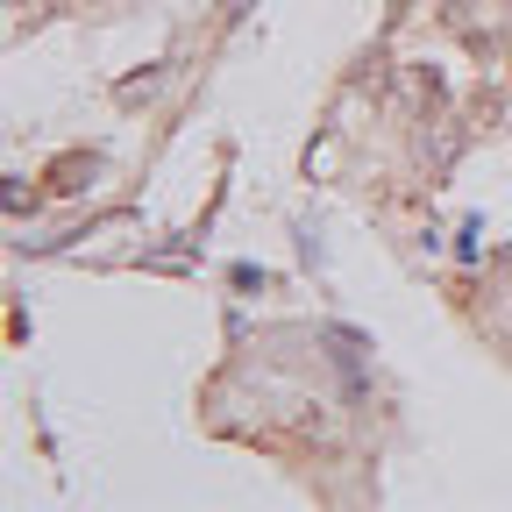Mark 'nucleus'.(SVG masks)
<instances>
[{"label": "nucleus", "mask_w": 512, "mask_h": 512, "mask_svg": "<svg viewBox=\"0 0 512 512\" xmlns=\"http://www.w3.org/2000/svg\"><path fill=\"white\" fill-rule=\"evenodd\" d=\"M100 171H107V157H100V150H72V157H57V171H50V192H86Z\"/></svg>", "instance_id": "obj_1"}, {"label": "nucleus", "mask_w": 512, "mask_h": 512, "mask_svg": "<svg viewBox=\"0 0 512 512\" xmlns=\"http://www.w3.org/2000/svg\"><path fill=\"white\" fill-rule=\"evenodd\" d=\"M157 79H164V72H157V64H150V72H128V79H121V100H143V93H150Z\"/></svg>", "instance_id": "obj_2"}, {"label": "nucleus", "mask_w": 512, "mask_h": 512, "mask_svg": "<svg viewBox=\"0 0 512 512\" xmlns=\"http://www.w3.org/2000/svg\"><path fill=\"white\" fill-rule=\"evenodd\" d=\"M228 15H235V22H242V15H249V0H228Z\"/></svg>", "instance_id": "obj_3"}]
</instances>
